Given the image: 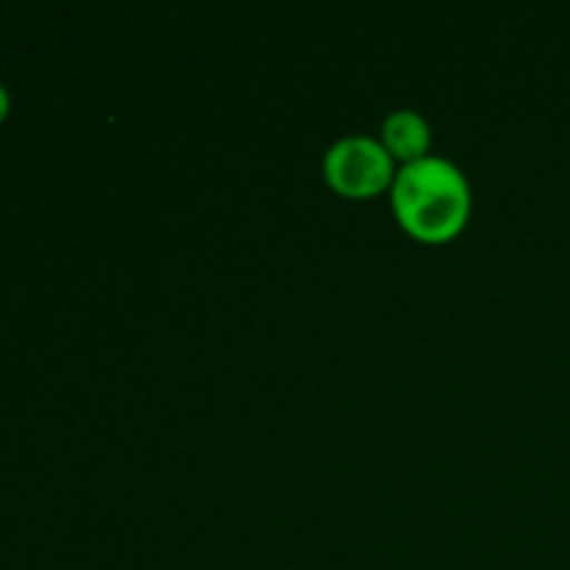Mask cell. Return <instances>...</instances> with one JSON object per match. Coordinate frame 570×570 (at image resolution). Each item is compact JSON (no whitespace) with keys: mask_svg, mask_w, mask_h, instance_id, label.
<instances>
[{"mask_svg":"<svg viewBox=\"0 0 570 570\" xmlns=\"http://www.w3.org/2000/svg\"><path fill=\"white\" fill-rule=\"evenodd\" d=\"M471 184L445 156H423L393 178V212L401 226L423 243H445L471 217Z\"/></svg>","mask_w":570,"mask_h":570,"instance_id":"6da1fadb","label":"cell"},{"mask_svg":"<svg viewBox=\"0 0 570 570\" xmlns=\"http://www.w3.org/2000/svg\"><path fill=\"white\" fill-rule=\"evenodd\" d=\"M323 176L337 193L367 198V195L382 193L384 187H393L395 159L379 139L348 134L326 150Z\"/></svg>","mask_w":570,"mask_h":570,"instance_id":"7a4b0ae2","label":"cell"},{"mask_svg":"<svg viewBox=\"0 0 570 570\" xmlns=\"http://www.w3.org/2000/svg\"><path fill=\"white\" fill-rule=\"evenodd\" d=\"M384 148L390 150L393 159H401L404 165L429 156V142H432V128L421 111L395 109L390 111L382 126Z\"/></svg>","mask_w":570,"mask_h":570,"instance_id":"3957f363","label":"cell"},{"mask_svg":"<svg viewBox=\"0 0 570 570\" xmlns=\"http://www.w3.org/2000/svg\"><path fill=\"white\" fill-rule=\"evenodd\" d=\"M9 115V92L3 89V83H0V120Z\"/></svg>","mask_w":570,"mask_h":570,"instance_id":"277c9868","label":"cell"}]
</instances>
